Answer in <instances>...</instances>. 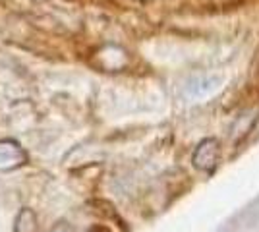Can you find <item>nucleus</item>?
<instances>
[{"instance_id":"obj_4","label":"nucleus","mask_w":259,"mask_h":232,"mask_svg":"<svg viewBox=\"0 0 259 232\" xmlns=\"http://www.w3.org/2000/svg\"><path fill=\"white\" fill-rule=\"evenodd\" d=\"M14 232H37V217L31 209L23 207L14 222Z\"/></svg>"},{"instance_id":"obj_1","label":"nucleus","mask_w":259,"mask_h":232,"mask_svg":"<svg viewBox=\"0 0 259 232\" xmlns=\"http://www.w3.org/2000/svg\"><path fill=\"white\" fill-rule=\"evenodd\" d=\"M225 85V77L219 74H199V76L190 77L184 83V95L188 99H205L215 95L219 89Z\"/></svg>"},{"instance_id":"obj_2","label":"nucleus","mask_w":259,"mask_h":232,"mask_svg":"<svg viewBox=\"0 0 259 232\" xmlns=\"http://www.w3.org/2000/svg\"><path fill=\"white\" fill-rule=\"evenodd\" d=\"M219 153H221L219 142L215 137H207V140L195 145L192 163L199 170H213L217 166V161H219Z\"/></svg>"},{"instance_id":"obj_6","label":"nucleus","mask_w":259,"mask_h":232,"mask_svg":"<svg viewBox=\"0 0 259 232\" xmlns=\"http://www.w3.org/2000/svg\"><path fill=\"white\" fill-rule=\"evenodd\" d=\"M53 232H70V226H68V224H58Z\"/></svg>"},{"instance_id":"obj_5","label":"nucleus","mask_w":259,"mask_h":232,"mask_svg":"<svg viewBox=\"0 0 259 232\" xmlns=\"http://www.w3.org/2000/svg\"><path fill=\"white\" fill-rule=\"evenodd\" d=\"M251 114L253 112H248V114H242V116H238L236 124H234V128H232V137H240V135H246V133L251 130V126H253V122H255V116L251 118Z\"/></svg>"},{"instance_id":"obj_7","label":"nucleus","mask_w":259,"mask_h":232,"mask_svg":"<svg viewBox=\"0 0 259 232\" xmlns=\"http://www.w3.org/2000/svg\"><path fill=\"white\" fill-rule=\"evenodd\" d=\"M219 232H232V230H228V228H223V230H219Z\"/></svg>"},{"instance_id":"obj_3","label":"nucleus","mask_w":259,"mask_h":232,"mask_svg":"<svg viewBox=\"0 0 259 232\" xmlns=\"http://www.w3.org/2000/svg\"><path fill=\"white\" fill-rule=\"evenodd\" d=\"M27 153L22 145L14 140H0V172H8L25 165Z\"/></svg>"}]
</instances>
